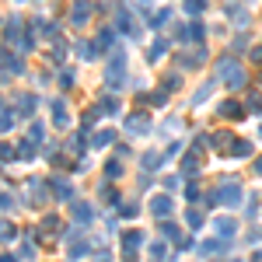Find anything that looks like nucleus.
<instances>
[{
	"mask_svg": "<svg viewBox=\"0 0 262 262\" xmlns=\"http://www.w3.org/2000/svg\"><path fill=\"white\" fill-rule=\"evenodd\" d=\"M220 70H224V84H227V88H241V84H245V73L231 63V60H220Z\"/></svg>",
	"mask_w": 262,
	"mask_h": 262,
	"instance_id": "f257e3e1",
	"label": "nucleus"
},
{
	"mask_svg": "<svg viewBox=\"0 0 262 262\" xmlns=\"http://www.w3.org/2000/svg\"><path fill=\"white\" fill-rule=\"evenodd\" d=\"M220 116H227V119H238V116H245V109H241V105H234V102H227V105H220Z\"/></svg>",
	"mask_w": 262,
	"mask_h": 262,
	"instance_id": "f03ea898",
	"label": "nucleus"
},
{
	"mask_svg": "<svg viewBox=\"0 0 262 262\" xmlns=\"http://www.w3.org/2000/svg\"><path fill=\"white\" fill-rule=\"evenodd\" d=\"M252 60H255V63H262V46H259V49H252Z\"/></svg>",
	"mask_w": 262,
	"mask_h": 262,
	"instance_id": "7ed1b4c3",
	"label": "nucleus"
},
{
	"mask_svg": "<svg viewBox=\"0 0 262 262\" xmlns=\"http://www.w3.org/2000/svg\"><path fill=\"white\" fill-rule=\"evenodd\" d=\"M255 171H262V161H259V164H255Z\"/></svg>",
	"mask_w": 262,
	"mask_h": 262,
	"instance_id": "20e7f679",
	"label": "nucleus"
}]
</instances>
